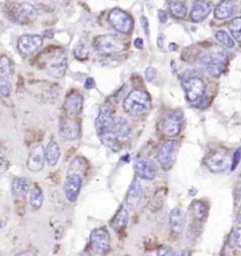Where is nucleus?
<instances>
[{"mask_svg": "<svg viewBox=\"0 0 241 256\" xmlns=\"http://www.w3.org/2000/svg\"><path fill=\"white\" fill-rule=\"evenodd\" d=\"M80 133L79 123L73 118H64L60 124V136L67 140L78 138Z\"/></svg>", "mask_w": 241, "mask_h": 256, "instance_id": "obj_17", "label": "nucleus"}, {"mask_svg": "<svg viewBox=\"0 0 241 256\" xmlns=\"http://www.w3.org/2000/svg\"><path fill=\"white\" fill-rule=\"evenodd\" d=\"M84 170L85 162L81 158H76L70 164L64 184L65 196L70 202H75L79 196L83 182L82 175Z\"/></svg>", "mask_w": 241, "mask_h": 256, "instance_id": "obj_1", "label": "nucleus"}, {"mask_svg": "<svg viewBox=\"0 0 241 256\" xmlns=\"http://www.w3.org/2000/svg\"><path fill=\"white\" fill-rule=\"evenodd\" d=\"M43 42L44 41L41 36L27 34V35H24L20 37L18 40L17 47L22 54L30 56L39 50L42 46Z\"/></svg>", "mask_w": 241, "mask_h": 256, "instance_id": "obj_14", "label": "nucleus"}, {"mask_svg": "<svg viewBox=\"0 0 241 256\" xmlns=\"http://www.w3.org/2000/svg\"><path fill=\"white\" fill-rule=\"evenodd\" d=\"M134 170L136 174L144 180L151 181L156 176V168L154 162L147 158L137 160L134 164Z\"/></svg>", "mask_w": 241, "mask_h": 256, "instance_id": "obj_15", "label": "nucleus"}, {"mask_svg": "<svg viewBox=\"0 0 241 256\" xmlns=\"http://www.w3.org/2000/svg\"><path fill=\"white\" fill-rule=\"evenodd\" d=\"M129 221V213L126 209L121 208L113 218L111 223V228L119 232L127 226Z\"/></svg>", "mask_w": 241, "mask_h": 256, "instance_id": "obj_26", "label": "nucleus"}, {"mask_svg": "<svg viewBox=\"0 0 241 256\" xmlns=\"http://www.w3.org/2000/svg\"><path fill=\"white\" fill-rule=\"evenodd\" d=\"M134 44H135L136 48L140 50L142 49L143 46H144V42H143L142 39L137 38L135 40V42H134Z\"/></svg>", "mask_w": 241, "mask_h": 256, "instance_id": "obj_40", "label": "nucleus"}, {"mask_svg": "<svg viewBox=\"0 0 241 256\" xmlns=\"http://www.w3.org/2000/svg\"><path fill=\"white\" fill-rule=\"evenodd\" d=\"M195 1H196V0H195Z\"/></svg>", "mask_w": 241, "mask_h": 256, "instance_id": "obj_43", "label": "nucleus"}, {"mask_svg": "<svg viewBox=\"0 0 241 256\" xmlns=\"http://www.w3.org/2000/svg\"><path fill=\"white\" fill-rule=\"evenodd\" d=\"M113 130L118 138H125L130 136L132 130L130 124L125 118L116 116L113 118Z\"/></svg>", "mask_w": 241, "mask_h": 256, "instance_id": "obj_24", "label": "nucleus"}, {"mask_svg": "<svg viewBox=\"0 0 241 256\" xmlns=\"http://www.w3.org/2000/svg\"><path fill=\"white\" fill-rule=\"evenodd\" d=\"M30 184L28 180L23 178H15L12 182V193L16 197H24L29 193Z\"/></svg>", "mask_w": 241, "mask_h": 256, "instance_id": "obj_25", "label": "nucleus"}, {"mask_svg": "<svg viewBox=\"0 0 241 256\" xmlns=\"http://www.w3.org/2000/svg\"><path fill=\"white\" fill-rule=\"evenodd\" d=\"M169 10L171 14L175 18H183L187 14V8L183 3L180 1L170 2Z\"/></svg>", "mask_w": 241, "mask_h": 256, "instance_id": "obj_29", "label": "nucleus"}, {"mask_svg": "<svg viewBox=\"0 0 241 256\" xmlns=\"http://www.w3.org/2000/svg\"><path fill=\"white\" fill-rule=\"evenodd\" d=\"M95 86L96 82L94 78H91V77L87 78V80H86L85 82V84H84V87H85L86 88L92 89L94 88Z\"/></svg>", "mask_w": 241, "mask_h": 256, "instance_id": "obj_39", "label": "nucleus"}, {"mask_svg": "<svg viewBox=\"0 0 241 256\" xmlns=\"http://www.w3.org/2000/svg\"><path fill=\"white\" fill-rule=\"evenodd\" d=\"M61 156L60 146L58 142L51 140L47 144L44 151V156L50 166H54L58 164Z\"/></svg>", "mask_w": 241, "mask_h": 256, "instance_id": "obj_23", "label": "nucleus"}, {"mask_svg": "<svg viewBox=\"0 0 241 256\" xmlns=\"http://www.w3.org/2000/svg\"><path fill=\"white\" fill-rule=\"evenodd\" d=\"M241 160V147L237 148L236 150L235 151L233 154V161L231 163V170L233 171L236 169L237 166H238L239 163Z\"/></svg>", "mask_w": 241, "mask_h": 256, "instance_id": "obj_33", "label": "nucleus"}, {"mask_svg": "<svg viewBox=\"0 0 241 256\" xmlns=\"http://www.w3.org/2000/svg\"><path fill=\"white\" fill-rule=\"evenodd\" d=\"M93 46L97 52L105 56L120 52L125 48L123 41L113 35L98 36L94 39Z\"/></svg>", "mask_w": 241, "mask_h": 256, "instance_id": "obj_6", "label": "nucleus"}, {"mask_svg": "<svg viewBox=\"0 0 241 256\" xmlns=\"http://www.w3.org/2000/svg\"><path fill=\"white\" fill-rule=\"evenodd\" d=\"M178 144L170 140L164 142L158 151L157 159L160 166L164 170H169L173 168L177 154H178Z\"/></svg>", "mask_w": 241, "mask_h": 256, "instance_id": "obj_8", "label": "nucleus"}, {"mask_svg": "<svg viewBox=\"0 0 241 256\" xmlns=\"http://www.w3.org/2000/svg\"><path fill=\"white\" fill-rule=\"evenodd\" d=\"M211 6L205 0H196L190 12L191 20L195 23L202 22L209 16Z\"/></svg>", "mask_w": 241, "mask_h": 256, "instance_id": "obj_18", "label": "nucleus"}, {"mask_svg": "<svg viewBox=\"0 0 241 256\" xmlns=\"http://www.w3.org/2000/svg\"><path fill=\"white\" fill-rule=\"evenodd\" d=\"M39 60V64L56 78L63 76L68 66L66 54L59 48H51L44 52Z\"/></svg>", "mask_w": 241, "mask_h": 256, "instance_id": "obj_2", "label": "nucleus"}, {"mask_svg": "<svg viewBox=\"0 0 241 256\" xmlns=\"http://www.w3.org/2000/svg\"><path fill=\"white\" fill-rule=\"evenodd\" d=\"M156 75V70L153 67H148L145 72V77L147 82H150L154 80Z\"/></svg>", "mask_w": 241, "mask_h": 256, "instance_id": "obj_35", "label": "nucleus"}, {"mask_svg": "<svg viewBox=\"0 0 241 256\" xmlns=\"http://www.w3.org/2000/svg\"><path fill=\"white\" fill-rule=\"evenodd\" d=\"M206 164L211 172L215 173L223 172L228 169L230 166V158L223 151L215 152L207 160Z\"/></svg>", "mask_w": 241, "mask_h": 256, "instance_id": "obj_16", "label": "nucleus"}, {"mask_svg": "<svg viewBox=\"0 0 241 256\" xmlns=\"http://www.w3.org/2000/svg\"><path fill=\"white\" fill-rule=\"evenodd\" d=\"M143 197L142 186L137 182L131 184L126 196V204L130 208H134L139 205Z\"/></svg>", "mask_w": 241, "mask_h": 256, "instance_id": "obj_20", "label": "nucleus"}, {"mask_svg": "<svg viewBox=\"0 0 241 256\" xmlns=\"http://www.w3.org/2000/svg\"><path fill=\"white\" fill-rule=\"evenodd\" d=\"M234 244L237 248H241V228H235L233 234Z\"/></svg>", "mask_w": 241, "mask_h": 256, "instance_id": "obj_34", "label": "nucleus"}, {"mask_svg": "<svg viewBox=\"0 0 241 256\" xmlns=\"http://www.w3.org/2000/svg\"><path fill=\"white\" fill-rule=\"evenodd\" d=\"M186 98L191 102H197L205 94L206 86L203 80L199 77L192 76L185 79L182 82Z\"/></svg>", "mask_w": 241, "mask_h": 256, "instance_id": "obj_9", "label": "nucleus"}, {"mask_svg": "<svg viewBox=\"0 0 241 256\" xmlns=\"http://www.w3.org/2000/svg\"><path fill=\"white\" fill-rule=\"evenodd\" d=\"M91 248L98 254H104L108 252L111 244L109 233L104 228L93 230L90 235Z\"/></svg>", "mask_w": 241, "mask_h": 256, "instance_id": "obj_10", "label": "nucleus"}, {"mask_svg": "<svg viewBox=\"0 0 241 256\" xmlns=\"http://www.w3.org/2000/svg\"><path fill=\"white\" fill-rule=\"evenodd\" d=\"M141 24H142V28L144 29L146 36H149V22H148L147 18L145 16L141 17Z\"/></svg>", "mask_w": 241, "mask_h": 256, "instance_id": "obj_38", "label": "nucleus"}, {"mask_svg": "<svg viewBox=\"0 0 241 256\" xmlns=\"http://www.w3.org/2000/svg\"><path fill=\"white\" fill-rule=\"evenodd\" d=\"M216 38L218 42H221L225 47L228 48H233L234 42L233 39L230 38V36L225 30H221L216 32Z\"/></svg>", "mask_w": 241, "mask_h": 256, "instance_id": "obj_32", "label": "nucleus"}, {"mask_svg": "<svg viewBox=\"0 0 241 256\" xmlns=\"http://www.w3.org/2000/svg\"><path fill=\"white\" fill-rule=\"evenodd\" d=\"M45 166L44 158L41 154H32L27 162V168L32 172H39L44 169Z\"/></svg>", "mask_w": 241, "mask_h": 256, "instance_id": "obj_28", "label": "nucleus"}, {"mask_svg": "<svg viewBox=\"0 0 241 256\" xmlns=\"http://www.w3.org/2000/svg\"><path fill=\"white\" fill-rule=\"evenodd\" d=\"M163 40H164V36L163 34H159L158 36V46L160 48H163Z\"/></svg>", "mask_w": 241, "mask_h": 256, "instance_id": "obj_41", "label": "nucleus"}, {"mask_svg": "<svg viewBox=\"0 0 241 256\" xmlns=\"http://www.w3.org/2000/svg\"><path fill=\"white\" fill-rule=\"evenodd\" d=\"M44 202V194L38 186H36L31 192L29 202L34 210H39L42 207Z\"/></svg>", "mask_w": 241, "mask_h": 256, "instance_id": "obj_27", "label": "nucleus"}, {"mask_svg": "<svg viewBox=\"0 0 241 256\" xmlns=\"http://www.w3.org/2000/svg\"><path fill=\"white\" fill-rule=\"evenodd\" d=\"M113 118L114 116L108 106H103L100 109L96 120V130L101 142L118 138L113 130Z\"/></svg>", "mask_w": 241, "mask_h": 256, "instance_id": "obj_5", "label": "nucleus"}, {"mask_svg": "<svg viewBox=\"0 0 241 256\" xmlns=\"http://www.w3.org/2000/svg\"><path fill=\"white\" fill-rule=\"evenodd\" d=\"M83 106V98L79 92H72L68 96L65 102V110L70 116L80 114Z\"/></svg>", "mask_w": 241, "mask_h": 256, "instance_id": "obj_19", "label": "nucleus"}, {"mask_svg": "<svg viewBox=\"0 0 241 256\" xmlns=\"http://www.w3.org/2000/svg\"><path fill=\"white\" fill-rule=\"evenodd\" d=\"M237 222L240 223V224H241V208L240 209V210H239L238 213H237Z\"/></svg>", "mask_w": 241, "mask_h": 256, "instance_id": "obj_42", "label": "nucleus"}, {"mask_svg": "<svg viewBox=\"0 0 241 256\" xmlns=\"http://www.w3.org/2000/svg\"><path fill=\"white\" fill-rule=\"evenodd\" d=\"M228 28L235 40L241 42V17L230 20Z\"/></svg>", "mask_w": 241, "mask_h": 256, "instance_id": "obj_30", "label": "nucleus"}, {"mask_svg": "<svg viewBox=\"0 0 241 256\" xmlns=\"http://www.w3.org/2000/svg\"><path fill=\"white\" fill-rule=\"evenodd\" d=\"M149 96L144 91H132L123 102V109L127 114L139 116L145 113L150 106Z\"/></svg>", "mask_w": 241, "mask_h": 256, "instance_id": "obj_3", "label": "nucleus"}, {"mask_svg": "<svg viewBox=\"0 0 241 256\" xmlns=\"http://www.w3.org/2000/svg\"><path fill=\"white\" fill-rule=\"evenodd\" d=\"M183 123V116L179 112L170 113L163 118L162 130L165 136L175 137L180 133Z\"/></svg>", "mask_w": 241, "mask_h": 256, "instance_id": "obj_13", "label": "nucleus"}, {"mask_svg": "<svg viewBox=\"0 0 241 256\" xmlns=\"http://www.w3.org/2000/svg\"><path fill=\"white\" fill-rule=\"evenodd\" d=\"M158 256H173L174 252L173 249L170 247L164 246L158 249L157 252Z\"/></svg>", "mask_w": 241, "mask_h": 256, "instance_id": "obj_36", "label": "nucleus"}, {"mask_svg": "<svg viewBox=\"0 0 241 256\" xmlns=\"http://www.w3.org/2000/svg\"><path fill=\"white\" fill-rule=\"evenodd\" d=\"M193 210L194 216L199 220L202 221L205 219L207 216V209L205 204H203L201 201H196L194 204Z\"/></svg>", "mask_w": 241, "mask_h": 256, "instance_id": "obj_31", "label": "nucleus"}, {"mask_svg": "<svg viewBox=\"0 0 241 256\" xmlns=\"http://www.w3.org/2000/svg\"><path fill=\"white\" fill-rule=\"evenodd\" d=\"M12 20L17 23L24 24L29 20L35 18L38 14L37 10L29 3H21L12 6L10 12Z\"/></svg>", "mask_w": 241, "mask_h": 256, "instance_id": "obj_12", "label": "nucleus"}, {"mask_svg": "<svg viewBox=\"0 0 241 256\" xmlns=\"http://www.w3.org/2000/svg\"><path fill=\"white\" fill-rule=\"evenodd\" d=\"M0 90L3 96H8L12 90L11 62L6 56L0 60Z\"/></svg>", "mask_w": 241, "mask_h": 256, "instance_id": "obj_11", "label": "nucleus"}, {"mask_svg": "<svg viewBox=\"0 0 241 256\" xmlns=\"http://www.w3.org/2000/svg\"><path fill=\"white\" fill-rule=\"evenodd\" d=\"M108 20L112 27L120 34H127L132 30L133 26L132 18L120 8L112 10L108 15Z\"/></svg>", "mask_w": 241, "mask_h": 256, "instance_id": "obj_7", "label": "nucleus"}, {"mask_svg": "<svg viewBox=\"0 0 241 256\" xmlns=\"http://www.w3.org/2000/svg\"><path fill=\"white\" fill-rule=\"evenodd\" d=\"M158 17L160 23L162 24H166L167 20H168V14H167L166 12L161 10H158Z\"/></svg>", "mask_w": 241, "mask_h": 256, "instance_id": "obj_37", "label": "nucleus"}, {"mask_svg": "<svg viewBox=\"0 0 241 256\" xmlns=\"http://www.w3.org/2000/svg\"><path fill=\"white\" fill-rule=\"evenodd\" d=\"M186 223L185 213L182 209L175 208L170 211L169 214V224L170 228L176 232H180L184 228Z\"/></svg>", "mask_w": 241, "mask_h": 256, "instance_id": "obj_21", "label": "nucleus"}, {"mask_svg": "<svg viewBox=\"0 0 241 256\" xmlns=\"http://www.w3.org/2000/svg\"><path fill=\"white\" fill-rule=\"evenodd\" d=\"M226 60V52L221 48L218 47L209 54L202 56L200 59V62L209 74L218 77L224 71Z\"/></svg>", "mask_w": 241, "mask_h": 256, "instance_id": "obj_4", "label": "nucleus"}, {"mask_svg": "<svg viewBox=\"0 0 241 256\" xmlns=\"http://www.w3.org/2000/svg\"><path fill=\"white\" fill-rule=\"evenodd\" d=\"M235 8L232 0H222L215 8L214 16L219 20H226L233 16Z\"/></svg>", "mask_w": 241, "mask_h": 256, "instance_id": "obj_22", "label": "nucleus"}]
</instances>
